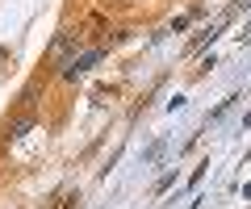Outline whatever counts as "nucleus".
Returning <instances> with one entry per match:
<instances>
[{"label":"nucleus","mask_w":251,"mask_h":209,"mask_svg":"<svg viewBox=\"0 0 251 209\" xmlns=\"http://www.w3.org/2000/svg\"><path fill=\"white\" fill-rule=\"evenodd\" d=\"M100 59H105V46H92V50H84L80 59H72V63L63 67V80H80V75H84V71H92Z\"/></svg>","instance_id":"2"},{"label":"nucleus","mask_w":251,"mask_h":209,"mask_svg":"<svg viewBox=\"0 0 251 209\" xmlns=\"http://www.w3.org/2000/svg\"><path fill=\"white\" fill-rule=\"evenodd\" d=\"M84 38H88V34H84L80 25H75V29H63V34L54 38V46H50V63L59 67V71H63V67H67V63L75 59V50L84 46Z\"/></svg>","instance_id":"1"},{"label":"nucleus","mask_w":251,"mask_h":209,"mask_svg":"<svg viewBox=\"0 0 251 209\" xmlns=\"http://www.w3.org/2000/svg\"><path fill=\"white\" fill-rule=\"evenodd\" d=\"M193 17H197V9H193V13H184V17H176V21H172V34H180V29H188V21H193Z\"/></svg>","instance_id":"6"},{"label":"nucleus","mask_w":251,"mask_h":209,"mask_svg":"<svg viewBox=\"0 0 251 209\" xmlns=\"http://www.w3.org/2000/svg\"><path fill=\"white\" fill-rule=\"evenodd\" d=\"M222 25H226V21H218V25H209V29H201V34L193 38V42H188V50H201V46H205V42H214V38H218V29H222Z\"/></svg>","instance_id":"5"},{"label":"nucleus","mask_w":251,"mask_h":209,"mask_svg":"<svg viewBox=\"0 0 251 209\" xmlns=\"http://www.w3.org/2000/svg\"><path fill=\"white\" fill-rule=\"evenodd\" d=\"M172 180H176V176H172V172H168V176H163V180H159V184H155V197H159V192H168V188H172Z\"/></svg>","instance_id":"7"},{"label":"nucleus","mask_w":251,"mask_h":209,"mask_svg":"<svg viewBox=\"0 0 251 209\" xmlns=\"http://www.w3.org/2000/svg\"><path fill=\"white\" fill-rule=\"evenodd\" d=\"M239 9H251V0H234V4H230V13H226V17H234V13H239Z\"/></svg>","instance_id":"8"},{"label":"nucleus","mask_w":251,"mask_h":209,"mask_svg":"<svg viewBox=\"0 0 251 209\" xmlns=\"http://www.w3.org/2000/svg\"><path fill=\"white\" fill-rule=\"evenodd\" d=\"M29 130H34V117H21V121H13V126H4V142H17V138H25Z\"/></svg>","instance_id":"3"},{"label":"nucleus","mask_w":251,"mask_h":209,"mask_svg":"<svg viewBox=\"0 0 251 209\" xmlns=\"http://www.w3.org/2000/svg\"><path fill=\"white\" fill-rule=\"evenodd\" d=\"M4 63H9V50H4V46H0V67H4Z\"/></svg>","instance_id":"9"},{"label":"nucleus","mask_w":251,"mask_h":209,"mask_svg":"<svg viewBox=\"0 0 251 209\" xmlns=\"http://www.w3.org/2000/svg\"><path fill=\"white\" fill-rule=\"evenodd\" d=\"M75 205H80V192L75 188H59V197H54L50 209H75Z\"/></svg>","instance_id":"4"}]
</instances>
